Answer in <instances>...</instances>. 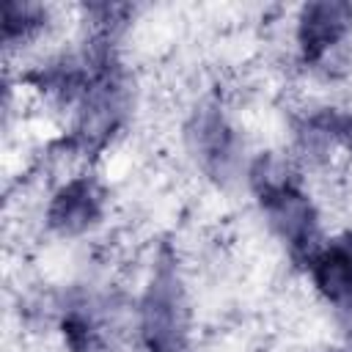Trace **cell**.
<instances>
[{"instance_id":"6da1fadb","label":"cell","mask_w":352,"mask_h":352,"mask_svg":"<svg viewBox=\"0 0 352 352\" xmlns=\"http://www.w3.org/2000/svg\"><path fill=\"white\" fill-rule=\"evenodd\" d=\"M250 187L267 217L272 234L286 245L292 261L308 264L322 248L319 242V214L311 195L300 187V179L286 162L264 154L250 168Z\"/></svg>"},{"instance_id":"7a4b0ae2","label":"cell","mask_w":352,"mask_h":352,"mask_svg":"<svg viewBox=\"0 0 352 352\" xmlns=\"http://www.w3.org/2000/svg\"><path fill=\"white\" fill-rule=\"evenodd\" d=\"M190 308L173 258H160L140 302L143 352H187Z\"/></svg>"},{"instance_id":"3957f363","label":"cell","mask_w":352,"mask_h":352,"mask_svg":"<svg viewBox=\"0 0 352 352\" xmlns=\"http://www.w3.org/2000/svg\"><path fill=\"white\" fill-rule=\"evenodd\" d=\"M104 214V190L91 176L66 182L47 206V228L58 236H80L99 226Z\"/></svg>"},{"instance_id":"277c9868","label":"cell","mask_w":352,"mask_h":352,"mask_svg":"<svg viewBox=\"0 0 352 352\" xmlns=\"http://www.w3.org/2000/svg\"><path fill=\"white\" fill-rule=\"evenodd\" d=\"M352 30V3L316 0L302 6L297 19V47L305 63H319Z\"/></svg>"},{"instance_id":"5b68a950","label":"cell","mask_w":352,"mask_h":352,"mask_svg":"<svg viewBox=\"0 0 352 352\" xmlns=\"http://www.w3.org/2000/svg\"><path fill=\"white\" fill-rule=\"evenodd\" d=\"M190 140H192V151L201 160L204 170L212 179H226L234 173L236 165V135L228 126V121L223 118V113L217 107H204L195 113L192 129H190Z\"/></svg>"},{"instance_id":"8992f818","label":"cell","mask_w":352,"mask_h":352,"mask_svg":"<svg viewBox=\"0 0 352 352\" xmlns=\"http://www.w3.org/2000/svg\"><path fill=\"white\" fill-rule=\"evenodd\" d=\"M308 270L324 302L338 311H352V234L322 245L308 261Z\"/></svg>"},{"instance_id":"52a82bcc","label":"cell","mask_w":352,"mask_h":352,"mask_svg":"<svg viewBox=\"0 0 352 352\" xmlns=\"http://www.w3.org/2000/svg\"><path fill=\"white\" fill-rule=\"evenodd\" d=\"M47 25V8L38 3H6L3 6V44H25Z\"/></svg>"},{"instance_id":"ba28073f","label":"cell","mask_w":352,"mask_h":352,"mask_svg":"<svg viewBox=\"0 0 352 352\" xmlns=\"http://www.w3.org/2000/svg\"><path fill=\"white\" fill-rule=\"evenodd\" d=\"M63 338L69 344V352H96V336L91 330V322L80 314H69L63 319Z\"/></svg>"}]
</instances>
